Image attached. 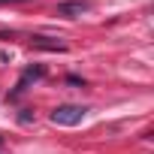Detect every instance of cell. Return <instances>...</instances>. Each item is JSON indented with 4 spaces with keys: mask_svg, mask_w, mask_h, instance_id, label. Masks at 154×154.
I'll use <instances>...</instances> for the list:
<instances>
[{
    "mask_svg": "<svg viewBox=\"0 0 154 154\" xmlns=\"http://www.w3.org/2000/svg\"><path fill=\"white\" fill-rule=\"evenodd\" d=\"M85 115H88L85 106L63 103V106H57V109L51 112V124H57V127H75V124H82V121H85Z\"/></svg>",
    "mask_w": 154,
    "mask_h": 154,
    "instance_id": "6da1fadb",
    "label": "cell"
},
{
    "mask_svg": "<svg viewBox=\"0 0 154 154\" xmlns=\"http://www.w3.org/2000/svg\"><path fill=\"white\" fill-rule=\"evenodd\" d=\"M85 12H91L88 0H63V3H57V15H63V18H79Z\"/></svg>",
    "mask_w": 154,
    "mask_h": 154,
    "instance_id": "7a4b0ae2",
    "label": "cell"
},
{
    "mask_svg": "<svg viewBox=\"0 0 154 154\" xmlns=\"http://www.w3.org/2000/svg\"><path fill=\"white\" fill-rule=\"evenodd\" d=\"M42 75H45V69H42V66H27V69H24V75H21V82L15 85V91H12L9 97H18L21 91H27V82H30V79H42Z\"/></svg>",
    "mask_w": 154,
    "mask_h": 154,
    "instance_id": "3957f363",
    "label": "cell"
},
{
    "mask_svg": "<svg viewBox=\"0 0 154 154\" xmlns=\"http://www.w3.org/2000/svg\"><path fill=\"white\" fill-rule=\"evenodd\" d=\"M33 45H36V48H48V51H66L63 42H54V39H48V36H33Z\"/></svg>",
    "mask_w": 154,
    "mask_h": 154,
    "instance_id": "277c9868",
    "label": "cell"
},
{
    "mask_svg": "<svg viewBox=\"0 0 154 154\" xmlns=\"http://www.w3.org/2000/svg\"><path fill=\"white\" fill-rule=\"evenodd\" d=\"M0 3H21V0H0Z\"/></svg>",
    "mask_w": 154,
    "mask_h": 154,
    "instance_id": "5b68a950",
    "label": "cell"
}]
</instances>
